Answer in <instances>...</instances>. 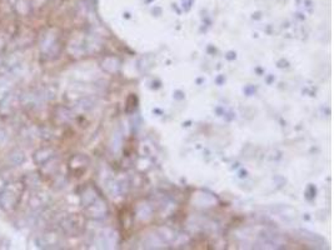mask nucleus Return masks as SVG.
<instances>
[{
    "mask_svg": "<svg viewBox=\"0 0 334 250\" xmlns=\"http://www.w3.org/2000/svg\"><path fill=\"white\" fill-rule=\"evenodd\" d=\"M24 193V184L20 182H13L0 191V208L4 212H12L18 206Z\"/></svg>",
    "mask_w": 334,
    "mask_h": 250,
    "instance_id": "f257e3e1",
    "label": "nucleus"
},
{
    "mask_svg": "<svg viewBox=\"0 0 334 250\" xmlns=\"http://www.w3.org/2000/svg\"><path fill=\"white\" fill-rule=\"evenodd\" d=\"M8 162L13 165V167H20L25 162V155L21 150L14 149L12 150L8 155Z\"/></svg>",
    "mask_w": 334,
    "mask_h": 250,
    "instance_id": "f03ea898",
    "label": "nucleus"
},
{
    "mask_svg": "<svg viewBox=\"0 0 334 250\" xmlns=\"http://www.w3.org/2000/svg\"><path fill=\"white\" fill-rule=\"evenodd\" d=\"M6 139V133L4 132V129H1L0 128V143H4Z\"/></svg>",
    "mask_w": 334,
    "mask_h": 250,
    "instance_id": "7ed1b4c3",
    "label": "nucleus"
},
{
    "mask_svg": "<svg viewBox=\"0 0 334 250\" xmlns=\"http://www.w3.org/2000/svg\"><path fill=\"white\" fill-rule=\"evenodd\" d=\"M3 64V60H1V56H0V65Z\"/></svg>",
    "mask_w": 334,
    "mask_h": 250,
    "instance_id": "20e7f679",
    "label": "nucleus"
}]
</instances>
